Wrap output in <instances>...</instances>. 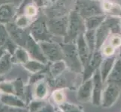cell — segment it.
I'll return each mask as SVG.
<instances>
[{"instance_id": "5b68a950", "label": "cell", "mask_w": 121, "mask_h": 112, "mask_svg": "<svg viewBox=\"0 0 121 112\" xmlns=\"http://www.w3.org/2000/svg\"><path fill=\"white\" fill-rule=\"evenodd\" d=\"M30 34L38 43L52 41L53 35L49 30L48 22L41 18L32 22L30 27Z\"/></svg>"}, {"instance_id": "30bf717a", "label": "cell", "mask_w": 121, "mask_h": 112, "mask_svg": "<svg viewBox=\"0 0 121 112\" xmlns=\"http://www.w3.org/2000/svg\"><path fill=\"white\" fill-rule=\"evenodd\" d=\"M77 49L78 52V55L81 61L83 68L86 67V66L88 64L89 61L92 57L93 53L91 52L89 48V46L87 44L85 40L84 34H82L79 36L77 40Z\"/></svg>"}, {"instance_id": "83f0119b", "label": "cell", "mask_w": 121, "mask_h": 112, "mask_svg": "<svg viewBox=\"0 0 121 112\" xmlns=\"http://www.w3.org/2000/svg\"><path fill=\"white\" fill-rule=\"evenodd\" d=\"M33 2H35L38 7H45L47 8L50 5H51L56 0H32Z\"/></svg>"}, {"instance_id": "4fadbf2b", "label": "cell", "mask_w": 121, "mask_h": 112, "mask_svg": "<svg viewBox=\"0 0 121 112\" xmlns=\"http://www.w3.org/2000/svg\"><path fill=\"white\" fill-rule=\"evenodd\" d=\"M101 6L103 12L114 17L121 16V6L117 3L111 2V0H104L101 2Z\"/></svg>"}, {"instance_id": "7402d4cb", "label": "cell", "mask_w": 121, "mask_h": 112, "mask_svg": "<svg viewBox=\"0 0 121 112\" xmlns=\"http://www.w3.org/2000/svg\"><path fill=\"white\" fill-rule=\"evenodd\" d=\"M25 67H26L28 70H30L33 73H37L39 71H41V70L44 69V65L42 62L37 60H30L27 63L24 64Z\"/></svg>"}, {"instance_id": "e0dca14e", "label": "cell", "mask_w": 121, "mask_h": 112, "mask_svg": "<svg viewBox=\"0 0 121 112\" xmlns=\"http://www.w3.org/2000/svg\"><path fill=\"white\" fill-rule=\"evenodd\" d=\"M14 60H16L18 63L25 64L30 60V55L28 51L23 46H18L16 49L14 53L13 54Z\"/></svg>"}, {"instance_id": "44dd1931", "label": "cell", "mask_w": 121, "mask_h": 112, "mask_svg": "<svg viewBox=\"0 0 121 112\" xmlns=\"http://www.w3.org/2000/svg\"><path fill=\"white\" fill-rule=\"evenodd\" d=\"M66 67H67V65H66L64 61L61 60L59 61L54 62V64L51 67V73L53 75V77L59 76L60 75H61L65 71Z\"/></svg>"}, {"instance_id": "603a6c76", "label": "cell", "mask_w": 121, "mask_h": 112, "mask_svg": "<svg viewBox=\"0 0 121 112\" xmlns=\"http://www.w3.org/2000/svg\"><path fill=\"white\" fill-rule=\"evenodd\" d=\"M52 99L53 102L58 105H60L62 103H64L65 102V95L63 90L58 89L54 90L52 93Z\"/></svg>"}, {"instance_id": "4dcf8cb0", "label": "cell", "mask_w": 121, "mask_h": 112, "mask_svg": "<svg viewBox=\"0 0 121 112\" xmlns=\"http://www.w3.org/2000/svg\"><path fill=\"white\" fill-rule=\"evenodd\" d=\"M57 112H62V111H57Z\"/></svg>"}, {"instance_id": "7c38bea8", "label": "cell", "mask_w": 121, "mask_h": 112, "mask_svg": "<svg viewBox=\"0 0 121 112\" xmlns=\"http://www.w3.org/2000/svg\"><path fill=\"white\" fill-rule=\"evenodd\" d=\"M93 97V79L92 78L83 82L78 91V99L81 102H87L92 100Z\"/></svg>"}, {"instance_id": "7a4b0ae2", "label": "cell", "mask_w": 121, "mask_h": 112, "mask_svg": "<svg viewBox=\"0 0 121 112\" xmlns=\"http://www.w3.org/2000/svg\"><path fill=\"white\" fill-rule=\"evenodd\" d=\"M86 30L85 21L82 16L75 10L71 11L69 16L67 33L64 39L65 43H72V41L76 40L81 35L84 34Z\"/></svg>"}, {"instance_id": "5bb4252c", "label": "cell", "mask_w": 121, "mask_h": 112, "mask_svg": "<svg viewBox=\"0 0 121 112\" xmlns=\"http://www.w3.org/2000/svg\"><path fill=\"white\" fill-rule=\"evenodd\" d=\"M116 61H117L116 58L114 56L107 57L105 60L102 61L101 66H100L99 70H100V73H101L102 79L104 83H105L108 76H109L110 73L111 72L112 69H113Z\"/></svg>"}, {"instance_id": "2e32d148", "label": "cell", "mask_w": 121, "mask_h": 112, "mask_svg": "<svg viewBox=\"0 0 121 112\" xmlns=\"http://www.w3.org/2000/svg\"><path fill=\"white\" fill-rule=\"evenodd\" d=\"M19 8H22L21 10V14H24L25 15H26L29 17H30L32 19H34L35 16L38 14V11H39V7L36 5L35 2H29L26 5H22L19 7ZM20 10H17V12L20 11Z\"/></svg>"}, {"instance_id": "484cf974", "label": "cell", "mask_w": 121, "mask_h": 112, "mask_svg": "<svg viewBox=\"0 0 121 112\" xmlns=\"http://www.w3.org/2000/svg\"><path fill=\"white\" fill-rule=\"evenodd\" d=\"M10 38L6 26L0 23V46H2L5 44L8 40Z\"/></svg>"}, {"instance_id": "9a60e30c", "label": "cell", "mask_w": 121, "mask_h": 112, "mask_svg": "<svg viewBox=\"0 0 121 112\" xmlns=\"http://www.w3.org/2000/svg\"><path fill=\"white\" fill-rule=\"evenodd\" d=\"M106 19L105 15H97L90 16V17L86 19L85 26L86 30H96L97 28L101 26Z\"/></svg>"}, {"instance_id": "4316f807", "label": "cell", "mask_w": 121, "mask_h": 112, "mask_svg": "<svg viewBox=\"0 0 121 112\" xmlns=\"http://www.w3.org/2000/svg\"><path fill=\"white\" fill-rule=\"evenodd\" d=\"M108 43L111 44L115 49L120 48L121 46V35L114 34L109 37Z\"/></svg>"}, {"instance_id": "8fae6325", "label": "cell", "mask_w": 121, "mask_h": 112, "mask_svg": "<svg viewBox=\"0 0 121 112\" xmlns=\"http://www.w3.org/2000/svg\"><path fill=\"white\" fill-rule=\"evenodd\" d=\"M103 55L99 50H96L92 55L91 58L89 61L88 64L84 68V75H83V81L90 79L93 76L94 73L96 71L103 61L102 59Z\"/></svg>"}, {"instance_id": "d4e9b609", "label": "cell", "mask_w": 121, "mask_h": 112, "mask_svg": "<svg viewBox=\"0 0 121 112\" xmlns=\"http://www.w3.org/2000/svg\"><path fill=\"white\" fill-rule=\"evenodd\" d=\"M115 50H116V49L109 43H105L101 47V52L102 53V55L104 56H106V57L114 56L115 53Z\"/></svg>"}, {"instance_id": "d6986e66", "label": "cell", "mask_w": 121, "mask_h": 112, "mask_svg": "<svg viewBox=\"0 0 121 112\" xmlns=\"http://www.w3.org/2000/svg\"><path fill=\"white\" fill-rule=\"evenodd\" d=\"M48 93V85L46 82L41 81L38 83L35 88V96L38 99H44Z\"/></svg>"}, {"instance_id": "8992f818", "label": "cell", "mask_w": 121, "mask_h": 112, "mask_svg": "<svg viewBox=\"0 0 121 112\" xmlns=\"http://www.w3.org/2000/svg\"><path fill=\"white\" fill-rule=\"evenodd\" d=\"M39 43L47 59L53 62L63 60V53L61 45L53 43V41L40 42Z\"/></svg>"}, {"instance_id": "f1b7e54d", "label": "cell", "mask_w": 121, "mask_h": 112, "mask_svg": "<svg viewBox=\"0 0 121 112\" xmlns=\"http://www.w3.org/2000/svg\"><path fill=\"white\" fill-rule=\"evenodd\" d=\"M120 29H121V18L120 19Z\"/></svg>"}, {"instance_id": "3957f363", "label": "cell", "mask_w": 121, "mask_h": 112, "mask_svg": "<svg viewBox=\"0 0 121 112\" xmlns=\"http://www.w3.org/2000/svg\"><path fill=\"white\" fill-rule=\"evenodd\" d=\"M61 47L63 53V60L67 67L71 69L72 71L81 73L83 67L78 55L77 46L72 43H65V44L61 45Z\"/></svg>"}, {"instance_id": "ffe728a7", "label": "cell", "mask_w": 121, "mask_h": 112, "mask_svg": "<svg viewBox=\"0 0 121 112\" xmlns=\"http://www.w3.org/2000/svg\"><path fill=\"white\" fill-rule=\"evenodd\" d=\"M84 37L91 52L93 53L95 50V46H96V42H95V30H86L84 33Z\"/></svg>"}, {"instance_id": "52a82bcc", "label": "cell", "mask_w": 121, "mask_h": 112, "mask_svg": "<svg viewBox=\"0 0 121 112\" xmlns=\"http://www.w3.org/2000/svg\"><path fill=\"white\" fill-rule=\"evenodd\" d=\"M69 24V16H65L62 17H56L49 19L48 25L50 31L53 35L65 36L67 33V28Z\"/></svg>"}, {"instance_id": "9c48e42d", "label": "cell", "mask_w": 121, "mask_h": 112, "mask_svg": "<svg viewBox=\"0 0 121 112\" xmlns=\"http://www.w3.org/2000/svg\"><path fill=\"white\" fill-rule=\"evenodd\" d=\"M93 79V97L92 102L95 105H99L102 104V93L104 88V82L102 79L100 70L98 69L92 76Z\"/></svg>"}, {"instance_id": "6da1fadb", "label": "cell", "mask_w": 121, "mask_h": 112, "mask_svg": "<svg viewBox=\"0 0 121 112\" xmlns=\"http://www.w3.org/2000/svg\"><path fill=\"white\" fill-rule=\"evenodd\" d=\"M121 93V60H117L115 64L104 83L102 105L110 108L117 102Z\"/></svg>"}, {"instance_id": "f546056e", "label": "cell", "mask_w": 121, "mask_h": 112, "mask_svg": "<svg viewBox=\"0 0 121 112\" xmlns=\"http://www.w3.org/2000/svg\"><path fill=\"white\" fill-rule=\"evenodd\" d=\"M94 1H98V2H102L104 0H94Z\"/></svg>"}, {"instance_id": "ac0fdd59", "label": "cell", "mask_w": 121, "mask_h": 112, "mask_svg": "<svg viewBox=\"0 0 121 112\" xmlns=\"http://www.w3.org/2000/svg\"><path fill=\"white\" fill-rule=\"evenodd\" d=\"M32 22L33 19L29 17L24 14L17 15L14 21L16 26L21 29H26V28L30 27Z\"/></svg>"}, {"instance_id": "277c9868", "label": "cell", "mask_w": 121, "mask_h": 112, "mask_svg": "<svg viewBox=\"0 0 121 112\" xmlns=\"http://www.w3.org/2000/svg\"><path fill=\"white\" fill-rule=\"evenodd\" d=\"M75 11L84 20L90 16L102 15L104 13L101 2L94 0H78L75 4Z\"/></svg>"}, {"instance_id": "cb8c5ba5", "label": "cell", "mask_w": 121, "mask_h": 112, "mask_svg": "<svg viewBox=\"0 0 121 112\" xmlns=\"http://www.w3.org/2000/svg\"><path fill=\"white\" fill-rule=\"evenodd\" d=\"M59 106L62 112H83L82 110L78 105L69 102H65Z\"/></svg>"}, {"instance_id": "ba28073f", "label": "cell", "mask_w": 121, "mask_h": 112, "mask_svg": "<svg viewBox=\"0 0 121 112\" xmlns=\"http://www.w3.org/2000/svg\"><path fill=\"white\" fill-rule=\"evenodd\" d=\"M17 13V8L13 2H3L0 5V23L9 24L14 21Z\"/></svg>"}]
</instances>
